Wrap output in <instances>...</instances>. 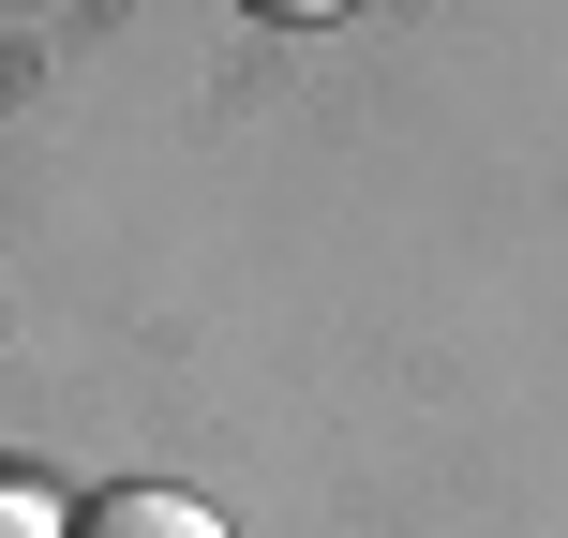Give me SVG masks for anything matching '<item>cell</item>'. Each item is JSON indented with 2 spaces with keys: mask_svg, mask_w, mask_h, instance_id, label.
<instances>
[{
  "mask_svg": "<svg viewBox=\"0 0 568 538\" xmlns=\"http://www.w3.org/2000/svg\"><path fill=\"white\" fill-rule=\"evenodd\" d=\"M75 538H225V524H210L195 494H165V479H120V494L75 509Z\"/></svg>",
  "mask_w": 568,
  "mask_h": 538,
  "instance_id": "1",
  "label": "cell"
},
{
  "mask_svg": "<svg viewBox=\"0 0 568 538\" xmlns=\"http://www.w3.org/2000/svg\"><path fill=\"white\" fill-rule=\"evenodd\" d=\"M240 16H284V30H314V16H344V0H240Z\"/></svg>",
  "mask_w": 568,
  "mask_h": 538,
  "instance_id": "3",
  "label": "cell"
},
{
  "mask_svg": "<svg viewBox=\"0 0 568 538\" xmlns=\"http://www.w3.org/2000/svg\"><path fill=\"white\" fill-rule=\"evenodd\" d=\"M0 538H75V509H60L30 464H0Z\"/></svg>",
  "mask_w": 568,
  "mask_h": 538,
  "instance_id": "2",
  "label": "cell"
}]
</instances>
